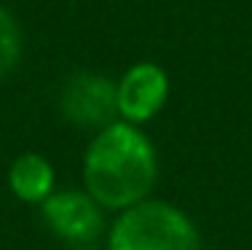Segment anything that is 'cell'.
<instances>
[{"label":"cell","mask_w":252,"mask_h":250,"mask_svg":"<svg viewBox=\"0 0 252 250\" xmlns=\"http://www.w3.org/2000/svg\"><path fill=\"white\" fill-rule=\"evenodd\" d=\"M46 226L67 242H92L105 229L102 207L86 191H57L40 205Z\"/></svg>","instance_id":"277c9868"},{"label":"cell","mask_w":252,"mask_h":250,"mask_svg":"<svg viewBox=\"0 0 252 250\" xmlns=\"http://www.w3.org/2000/svg\"><path fill=\"white\" fill-rule=\"evenodd\" d=\"M107 250H201V237L180 207L145 199L113 221Z\"/></svg>","instance_id":"7a4b0ae2"},{"label":"cell","mask_w":252,"mask_h":250,"mask_svg":"<svg viewBox=\"0 0 252 250\" xmlns=\"http://www.w3.org/2000/svg\"><path fill=\"white\" fill-rule=\"evenodd\" d=\"M158 162L153 143L126 121H116L92 138L83 156L86 194L105 210H129L148 199Z\"/></svg>","instance_id":"6da1fadb"},{"label":"cell","mask_w":252,"mask_h":250,"mask_svg":"<svg viewBox=\"0 0 252 250\" xmlns=\"http://www.w3.org/2000/svg\"><path fill=\"white\" fill-rule=\"evenodd\" d=\"M75 250H92V248H75Z\"/></svg>","instance_id":"ba28073f"},{"label":"cell","mask_w":252,"mask_h":250,"mask_svg":"<svg viewBox=\"0 0 252 250\" xmlns=\"http://www.w3.org/2000/svg\"><path fill=\"white\" fill-rule=\"evenodd\" d=\"M169 97V78L153 62H140L126 70L118 83V116L126 124H142L164 108Z\"/></svg>","instance_id":"5b68a950"},{"label":"cell","mask_w":252,"mask_h":250,"mask_svg":"<svg viewBox=\"0 0 252 250\" xmlns=\"http://www.w3.org/2000/svg\"><path fill=\"white\" fill-rule=\"evenodd\" d=\"M59 108L70 124L102 132L118 118V86L97 73H75L64 81Z\"/></svg>","instance_id":"3957f363"},{"label":"cell","mask_w":252,"mask_h":250,"mask_svg":"<svg viewBox=\"0 0 252 250\" xmlns=\"http://www.w3.org/2000/svg\"><path fill=\"white\" fill-rule=\"evenodd\" d=\"M22 54V33L16 19L11 16V11L0 8V78L14 70V65L19 62Z\"/></svg>","instance_id":"52a82bcc"},{"label":"cell","mask_w":252,"mask_h":250,"mask_svg":"<svg viewBox=\"0 0 252 250\" xmlns=\"http://www.w3.org/2000/svg\"><path fill=\"white\" fill-rule=\"evenodd\" d=\"M8 186L22 202L43 205L54 194V170L40 153H22L8 170Z\"/></svg>","instance_id":"8992f818"}]
</instances>
